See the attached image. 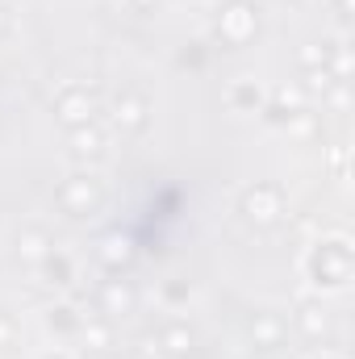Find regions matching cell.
<instances>
[{"label": "cell", "mask_w": 355, "mask_h": 359, "mask_svg": "<svg viewBox=\"0 0 355 359\" xmlns=\"http://www.w3.org/2000/svg\"><path fill=\"white\" fill-rule=\"evenodd\" d=\"M100 147H105V138L96 134V130H84V126H76V134H72V151L76 155H100Z\"/></svg>", "instance_id": "obj_2"}, {"label": "cell", "mask_w": 355, "mask_h": 359, "mask_svg": "<svg viewBox=\"0 0 355 359\" xmlns=\"http://www.w3.org/2000/svg\"><path fill=\"white\" fill-rule=\"evenodd\" d=\"M163 347H168L172 355H184V351L192 347V334H188L184 326H172V330H163Z\"/></svg>", "instance_id": "obj_5"}, {"label": "cell", "mask_w": 355, "mask_h": 359, "mask_svg": "<svg viewBox=\"0 0 355 359\" xmlns=\"http://www.w3.org/2000/svg\"><path fill=\"white\" fill-rule=\"evenodd\" d=\"M105 255H109L113 264H117V259H130V243H121V238H109V251H105Z\"/></svg>", "instance_id": "obj_10"}, {"label": "cell", "mask_w": 355, "mask_h": 359, "mask_svg": "<svg viewBox=\"0 0 355 359\" xmlns=\"http://www.w3.org/2000/svg\"><path fill=\"white\" fill-rule=\"evenodd\" d=\"M255 330H260V339L276 343V334H280V322H276V318H260V326H255Z\"/></svg>", "instance_id": "obj_9"}, {"label": "cell", "mask_w": 355, "mask_h": 359, "mask_svg": "<svg viewBox=\"0 0 355 359\" xmlns=\"http://www.w3.org/2000/svg\"><path fill=\"white\" fill-rule=\"evenodd\" d=\"M105 305H109V313H121V309H130V292L117 288V284H109L105 288Z\"/></svg>", "instance_id": "obj_6"}, {"label": "cell", "mask_w": 355, "mask_h": 359, "mask_svg": "<svg viewBox=\"0 0 355 359\" xmlns=\"http://www.w3.org/2000/svg\"><path fill=\"white\" fill-rule=\"evenodd\" d=\"M4 334H8V322H0V339H4Z\"/></svg>", "instance_id": "obj_11"}, {"label": "cell", "mask_w": 355, "mask_h": 359, "mask_svg": "<svg viewBox=\"0 0 355 359\" xmlns=\"http://www.w3.org/2000/svg\"><path fill=\"white\" fill-rule=\"evenodd\" d=\"M84 339H88L96 351H105V347H109V330H105V326H88V330H84Z\"/></svg>", "instance_id": "obj_7"}, {"label": "cell", "mask_w": 355, "mask_h": 359, "mask_svg": "<svg viewBox=\"0 0 355 359\" xmlns=\"http://www.w3.org/2000/svg\"><path fill=\"white\" fill-rule=\"evenodd\" d=\"M134 4H138V8H142V4H151V0H134Z\"/></svg>", "instance_id": "obj_12"}, {"label": "cell", "mask_w": 355, "mask_h": 359, "mask_svg": "<svg viewBox=\"0 0 355 359\" xmlns=\"http://www.w3.org/2000/svg\"><path fill=\"white\" fill-rule=\"evenodd\" d=\"M46 255H51L46 234H38V230H34V234H25V238H21V259H34V264H38V259H46Z\"/></svg>", "instance_id": "obj_4"}, {"label": "cell", "mask_w": 355, "mask_h": 359, "mask_svg": "<svg viewBox=\"0 0 355 359\" xmlns=\"http://www.w3.org/2000/svg\"><path fill=\"white\" fill-rule=\"evenodd\" d=\"M0 21H4V17H0Z\"/></svg>", "instance_id": "obj_13"}, {"label": "cell", "mask_w": 355, "mask_h": 359, "mask_svg": "<svg viewBox=\"0 0 355 359\" xmlns=\"http://www.w3.org/2000/svg\"><path fill=\"white\" fill-rule=\"evenodd\" d=\"M117 121H121L126 130H138V126L147 121V104H142V100H117Z\"/></svg>", "instance_id": "obj_3"}, {"label": "cell", "mask_w": 355, "mask_h": 359, "mask_svg": "<svg viewBox=\"0 0 355 359\" xmlns=\"http://www.w3.org/2000/svg\"><path fill=\"white\" fill-rule=\"evenodd\" d=\"M59 117H63L67 126H84V121L92 117V96L88 92H80V88L63 92V100H59Z\"/></svg>", "instance_id": "obj_1"}, {"label": "cell", "mask_w": 355, "mask_h": 359, "mask_svg": "<svg viewBox=\"0 0 355 359\" xmlns=\"http://www.w3.org/2000/svg\"><path fill=\"white\" fill-rule=\"evenodd\" d=\"M330 80H335V76H330V72H326V67H322V72H318V67H314V72H309V92H326L330 88Z\"/></svg>", "instance_id": "obj_8"}]
</instances>
